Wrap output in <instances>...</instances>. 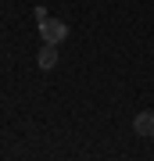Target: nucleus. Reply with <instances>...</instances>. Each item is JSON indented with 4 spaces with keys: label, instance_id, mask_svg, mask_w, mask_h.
Here are the masks:
<instances>
[{
    "label": "nucleus",
    "instance_id": "1",
    "mask_svg": "<svg viewBox=\"0 0 154 161\" xmlns=\"http://www.w3.org/2000/svg\"><path fill=\"white\" fill-rule=\"evenodd\" d=\"M40 40H43V43H57V47H61L65 40H68V22L43 18V22H40Z\"/></svg>",
    "mask_w": 154,
    "mask_h": 161
},
{
    "label": "nucleus",
    "instance_id": "2",
    "mask_svg": "<svg viewBox=\"0 0 154 161\" xmlns=\"http://www.w3.org/2000/svg\"><path fill=\"white\" fill-rule=\"evenodd\" d=\"M133 132H136L140 140H154V111H140V115L133 118Z\"/></svg>",
    "mask_w": 154,
    "mask_h": 161
},
{
    "label": "nucleus",
    "instance_id": "3",
    "mask_svg": "<svg viewBox=\"0 0 154 161\" xmlns=\"http://www.w3.org/2000/svg\"><path fill=\"white\" fill-rule=\"evenodd\" d=\"M40 68L43 72H50V68H57V43H43V50H40Z\"/></svg>",
    "mask_w": 154,
    "mask_h": 161
}]
</instances>
